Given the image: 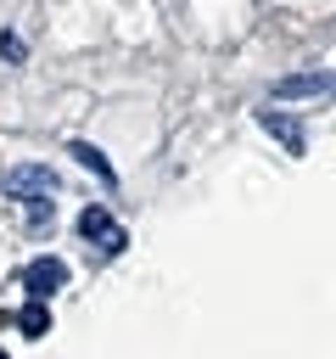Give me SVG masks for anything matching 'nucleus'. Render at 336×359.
I'll return each instance as SVG.
<instances>
[{"label": "nucleus", "mask_w": 336, "mask_h": 359, "mask_svg": "<svg viewBox=\"0 0 336 359\" xmlns=\"http://www.w3.org/2000/svg\"><path fill=\"white\" fill-rule=\"evenodd\" d=\"M73 157H78L84 168H95V180H101V185H118V174H112V163H106V157H101L95 146H84V140H73Z\"/></svg>", "instance_id": "6"}, {"label": "nucleus", "mask_w": 336, "mask_h": 359, "mask_svg": "<svg viewBox=\"0 0 336 359\" xmlns=\"http://www.w3.org/2000/svg\"><path fill=\"white\" fill-rule=\"evenodd\" d=\"M6 191H11V196H45V202H50L56 174H50V168H39V163H17V168L6 174Z\"/></svg>", "instance_id": "2"}, {"label": "nucleus", "mask_w": 336, "mask_h": 359, "mask_svg": "<svg viewBox=\"0 0 336 359\" xmlns=\"http://www.w3.org/2000/svg\"><path fill=\"white\" fill-rule=\"evenodd\" d=\"M269 95L280 101H302V95H336V73H286Z\"/></svg>", "instance_id": "3"}, {"label": "nucleus", "mask_w": 336, "mask_h": 359, "mask_svg": "<svg viewBox=\"0 0 336 359\" xmlns=\"http://www.w3.org/2000/svg\"><path fill=\"white\" fill-rule=\"evenodd\" d=\"M45 325H50V314H45L39 303H34V309H22V331H28V337H39Z\"/></svg>", "instance_id": "7"}, {"label": "nucleus", "mask_w": 336, "mask_h": 359, "mask_svg": "<svg viewBox=\"0 0 336 359\" xmlns=\"http://www.w3.org/2000/svg\"><path fill=\"white\" fill-rule=\"evenodd\" d=\"M22 280H28V292H34V297H50V292L67 280V264H62V258H34Z\"/></svg>", "instance_id": "4"}, {"label": "nucleus", "mask_w": 336, "mask_h": 359, "mask_svg": "<svg viewBox=\"0 0 336 359\" xmlns=\"http://www.w3.org/2000/svg\"><path fill=\"white\" fill-rule=\"evenodd\" d=\"M0 359H6V353H0Z\"/></svg>", "instance_id": "8"}, {"label": "nucleus", "mask_w": 336, "mask_h": 359, "mask_svg": "<svg viewBox=\"0 0 336 359\" xmlns=\"http://www.w3.org/2000/svg\"><path fill=\"white\" fill-rule=\"evenodd\" d=\"M78 236H84V241H95L101 252H123V241H129L106 208H84V213H78Z\"/></svg>", "instance_id": "1"}, {"label": "nucleus", "mask_w": 336, "mask_h": 359, "mask_svg": "<svg viewBox=\"0 0 336 359\" xmlns=\"http://www.w3.org/2000/svg\"><path fill=\"white\" fill-rule=\"evenodd\" d=\"M258 123H263L286 151H302V123H297V118H286V112H269V107H263V112H258Z\"/></svg>", "instance_id": "5"}]
</instances>
